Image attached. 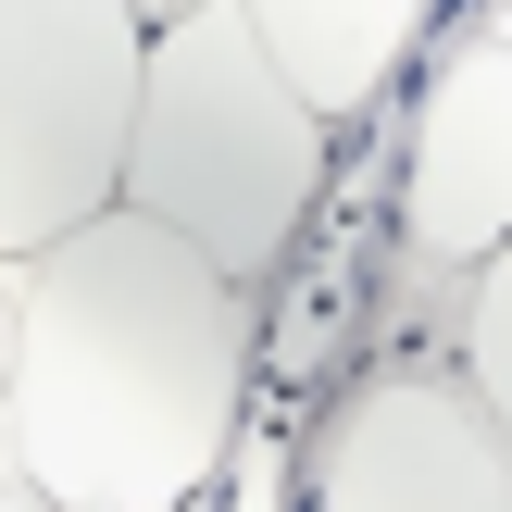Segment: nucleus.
<instances>
[{"label":"nucleus","instance_id":"5","mask_svg":"<svg viewBox=\"0 0 512 512\" xmlns=\"http://www.w3.org/2000/svg\"><path fill=\"white\" fill-rule=\"evenodd\" d=\"M512 238V13L463 25L425 63L413 125H400V263L475 275Z\"/></svg>","mask_w":512,"mask_h":512},{"label":"nucleus","instance_id":"10","mask_svg":"<svg viewBox=\"0 0 512 512\" xmlns=\"http://www.w3.org/2000/svg\"><path fill=\"white\" fill-rule=\"evenodd\" d=\"M138 13H150V25H163V13H188V0H138Z\"/></svg>","mask_w":512,"mask_h":512},{"label":"nucleus","instance_id":"4","mask_svg":"<svg viewBox=\"0 0 512 512\" xmlns=\"http://www.w3.org/2000/svg\"><path fill=\"white\" fill-rule=\"evenodd\" d=\"M300 512H512V438L463 350H388L338 375L300 450Z\"/></svg>","mask_w":512,"mask_h":512},{"label":"nucleus","instance_id":"2","mask_svg":"<svg viewBox=\"0 0 512 512\" xmlns=\"http://www.w3.org/2000/svg\"><path fill=\"white\" fill-rule=\"evenodd\" d=\"M325 138L338 125L300 100V75L263 50V25L238 0H188V13L150 25L113 200L175 225L213 275H238L263 300V275L300 250V225L325 200Z\"/></svg>","mask_w":512,"mask_h":512},{"label":"nucleus","instance_id":"7","mask_svg":"<svg viewBox=\"0 0 512 512\" xmlns=\"http://www.w3.org/2000/svg\"><path fill=\"white\" fill-rule=\"evenodd\" d=\"M463 375L488 388V413H500V438H512V238L463 275Z\"/></svg>","mask_w":512,"mask_h":512},{"label":"nucleus","instance_id":"3","mask_svg":"<svg viewBox=\"0 0 512 512\" xmlns=\"http://www.w3.org/2000/svg\"><path fill=\"white\" fill-rule=\"evenodd\" d=\"M150 13L138 0H0V263L88 225L125 175Z\"/></svg>","mask_w":512,"mask_h":512},{"label":"nucleus","instance_id":"1","mask_svg":"<svg viewBox=\"0 0 512 512\" xmlns=\"http://www.w3.org/2000/svg\"><path fill=\"white\" fill-rule=\"evenodd\" d=\"M263 313L175 225L100 200L13 263L0 463L50 512H200L250 425Z\"/></svg>","mask_w":512,"mask_h":512},{"label":"nucleus","instance_id":"6","mask_svg":"<svg viewBox=\"0 0 512 512\" xmlns=\"http://www.w3.org/2000/svg\"><path fill=\"white\" fill-rule=\"evenodd\" d=\"M238 13L263 25V50L300 75V100H313L325 125H363L375 100L400 88V63L425 50L438 0H238Z\"/></svg>","mask_w":512,"mask_h":512},{"label":"nucleus","instance_id":"8","mask_svg":"<svg viewBox=\"0 0 512 512\" xmlns=\"http://www.w3.org/2000/svg\"><path fill=\"white\" fill-rule=\"evenodd\" d=\"M0 388H13V263H0Z\"/></svg>","mask_w":512,"mask_h":512},{"label":"nucleus","instance_id":"9","mask_svg":"<svg viewBox=\"0 0 512 512\" xmlns=\"http://www.w3.org/2000/svg\"><path fill=\"white\" fill-rule=\"evenodd\" d=\"M0 512H50V500H38V488H25V475H13V463H0Z\"/></svg>","mask_w":512,"mask_h":512}]
</instances>
